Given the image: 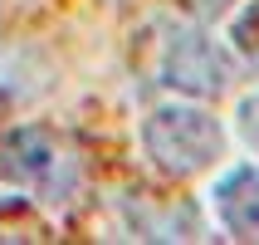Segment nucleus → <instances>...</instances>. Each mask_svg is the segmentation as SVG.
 I'll list each match as a JSON object with an SVG mask.
<instances>
[{
  "mask_svg": "<svg viewBox=\"0 0 259 245\" xmlns=\"http://www.w3.org/2000/svg\"><path fill=\"white\" fill-rule=\"evenodd\" d=\"M142 147L166 177H196L225 157V128L196 103H161L142 118Z\"/></svg>",
  "mask_w": 259,
  "mask_h": 245,
  "instance_id": "f03ea898",
  "label": "nucleus"
},
{
  "mask_svg": "<svg viewBox=\"0 0 259 245\" xmlns=\"http://www.w3.org/2000/svg\"><path fill=\"white\" fill-rule=\"evenodd\" d=\"M161 84L186 98H215L235 84V59L201 29H176L161 49Z\"/></svg>",
  "mask_w": 259,
  "mask_h": 245,
  "instance_id": "7ed1b4c3",
  "label": "nucleus"
},
{
  "mask_svg": "<svg viewBox=\"0 0 259 245\" xmlns=\"http://www.w3.org/2000/svg\"><path fill=\"white\" fill-rule=\"evenodd\" d=\"M240 132H245V143L259 152V93H249V98L240 103Z\"/></svg>",
  "mask_w": 259,
  "mask_h": 245,
  "instance_id": "39448f33",
  "label": "nucleus"
},
{
  "mask_svg": "<svg viewBox=\"0 0 259 245\" xmlns=\"http://www.w3.org/2000/svg\"><path fill=\"white\" fill-rule=\"evenodd\" d=\"M0 182L34 191L49 206H69L83 191V157L59 132L39 128V123L10 128L0 137Z\"/></svg>",
  "mask_w": 259,
  "mask_h": 245,
  "instance_id": "f257e3e1",
  "label": "nucleus"
},
{
  "mask_svg": "<svg viewBox=\"0 0 259 245\" xmlns=\"http://www.w3.org/2000/svg\"><path fill=\"white\" fill-rule=\"evenodd\" d=\"M215 216L235 240H259V167L240 162L215 182Z\"/></svg>",
  "mask_w": 259,
  "mask_h": 245,
  "instance_id": "20e7f679",
  "label": "nucleus"
}]
</instances>
